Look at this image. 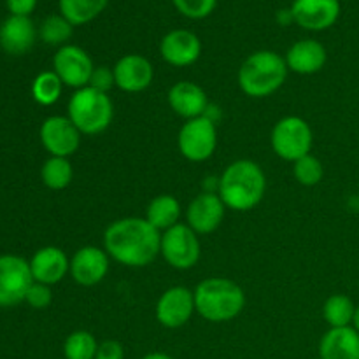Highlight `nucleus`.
Returning <instances> with one entry per match:
<instances>
[{
	"instance_id": "473e14b6",
	"label": "nucleus",
	"mask_w": 359,
	"mask_h": 359,
	"mask_svg": "<svg viewBox=\"0 0 359 359\" xmlns=\"http://www.w3.org/2000/svg\"><path fill=\"white\" fill-rule=\"evenodd\" d=\"M88 86L95 88L98 91H104L107 93L112 86H116L114 83V72H112L109 67H95L93 74H91V79Z\"/></svg>"
},
{
	"instance_id": "a211bd4d",
	"label": "nucleus",
	"mask_w": 359,
	"mask_h": 359,
	"mask_svg": "<svg viewBox=\"0 0 359 359\" xmlns=\"http://www.w3.org/2000/svg\"><path fill=\"white\" fill-rule=\"evenodd\" d=\"M30 270L35 283L53 286L65 279L67 273L70 272V262L62 249L48 245L35 252L34 258L30 259Z\"/></svg>"
},
{
	"instance_id": "2f4dec72",
	"label": "nucleus",
	"mask_w": 359,
	"mask_h": 359,
	"mask_svg": "<svg viewBox=\"0 0 359 359\" xmlns=\"http://www.w3.org/2000/svg\"><path fill=\"white\" fill-rule=\"evenodd\" d=\"M25 302L34 309H46L51 305L53 293L51 290H49V286H46V284H41V283H35L34 280V284H32L30 290H28Z\"/></svg>"
},
{
	"instance_id": "c85d7f7f",
	"label": "nucleus",
	"mask_w": 359,
	"mask_h": 359,
	"mask_svg": "<svg viewBox=\"0 0 359 359\" xmlns=\"http://www.w3.org/2000/svg\"><path fill=\"white\" fill-rule=\"evenodd\" d=\"M72 27L63 16H49L41 27V37L46 44L60 46L72 35Z\"/></svg>"
},
{
	"instance_id": "9b49d317",
	"label": "nucleus",
	"mask_w": 359,
	"mask_h": 359,
	"mask_svg": "<svg viewBox=\"0 0 359 359\" xmlns=\"http://www.w3.org/2000/svg\"><path fill=\"white\" fill-rule=\"evenodd\" d=\"M81 135L69 116H51L41 126V142L51 156H72L81 146Z\"/></svg>"
},
{
	"instance_id": "f704fd0d",
	"label": "nucleus",
	"mask_w": 359,
	"mask_h": 359,
	"mask_svg": "<svg viewBox=\"0 0 359 359\" xmlns=\"http://www.w3.org/2000/svg\"><path fill=\"white\" fill-rule=\"evenodd\" d=\"M13 16H28L35 9L37 0H6Z\"/></svg>"
},
{
	"instance_id": "4468645a",
	"label": "nucleus",
	"mask_w": 359,
	"mask_h": 359,
	"mask_svg": "<svg viewBox=\"0 0 359 359\" xmlns=\"http://www.w3.org/2000/svg\"><path fill=\"white\" fill-rule=\"evenodd\" d=\"M340 16L339 0H294L291 18L305 30H326Z\"/></svg>"
},
{
	"instance_id": "9d476101",
	"label": "nucleus",
	"mask_w": 359,
	"mask_h": 359,
	"mask_svg": "<svg viewBox=\"0 0 359 359\" xmlns=\"http://www.w3.org/2000/svg\"><path fill=\"white\" fill-rule=\"evenodd\" d=\"M53 67H55L56 76L62 79V83L65 86L76 88V90H81V88L90 84L91 74L95 70L90 55L79 46L60 48L53 58Z\"/></svg>"
},
{
	"instance_id": "bb28decb",
	"label": "nucleus",
	"mask_w": 359,
	"mask_h": 359,
	"mask_svg": "<svg viewBox=\"0 0 359 359\" xmlns=\"http://www.w3.org/2000/svg\"><path fill=\"white\" fill-rule=\"evenodd\" d=\"M63 83L58 76H56L55 70H46L41 72L34 79L32 84V97L37 104L41 105H53L55 102H58L60 95H62Z\"/></svg>"
},
{
	"instance_id": "f8f14e48",
	"label": "nucleus",
	"mask_w": 359,
	"mask_h": 359,
	"mask_svg": "<svg viewBox=\"0 0 359 359\" xmlns=\"http://www.w3.org/2000/svg\"><path fill=\"white\" fill-rule=\"evenodd\" d=\"M195 294L184 286L165 291L156 304V319L165 328H181L195 314Z\"/></svg>"
},
{
	"instance_id": "0eeeda50",
	"label": "nucleus",
	"mask_w": 359,
	"mask_h": 359,
	"mask_svg": "<svg viewBox=\"0 0 359 359\" xmlns=\"http://www.w3.org/2000/svg\"><path fill=\"white\" fill-rule=\"evenodd\" d=\"M177 146L182 156L193 163L209 160L217 146L216 125L207 116L188 119L177 137Z\"/></svg>"
},
{
	"instance_id": "6e6552de",
	"label": "nucleus",
	"mask_w": 359,
	"mask_h": 359,
	"mask_svg": "<svg viewBox=\"0 0 359 359\" xmlns=\"http://www.w3.org/2000/svg\"><path fill=\"white\" fill-rule=\"evenodd\" d=\"M160 255L175 270H189L200 259V242L188 224H175L161 233Z\"/></svg>"
},
{
	"instance_id": "ddd939ff",
	"label": "nucleus",
	"mask_w": 359,
	"mask_h": 359,
	"mask_svg": "<svg viewBox=\"0 0 359 359\" xmlns=\"http://www.w3.org/2000/svg\"><path fill=\"white\" fill-rule=\"evenodd\" d=\"M109 272V255L105 249L84 245L70 259V276L79 286H97Z\"/></svg>"
},
{
	"instance_id": "423d86ee",
	"label": "nucleus",
	"mask_w": 359,
	"mask_h": 359,
	"mask_svg": "<svg viewBox=\"0 0 359 359\" xmlns=\"http://www.w3.org/2000/svg\"><path fill=\"white\" fill-rule=\"evenodd\" d=\"M312 130L305 119L298 116H287L280 121L276 123L272 130V142L273 153L286 161H297L300 158L311 154L312 149Z\"/></svg>"
},
{
	"instance_id": "7c9ffc66",
	"label": "nucleus",
	"mask_w": 359,
	"mask_h": 359,
	"mask_svg": "<svg viewBox=\"0 0 359 359\" xmlns=\"http://www.w3.org/2000/svg\"><path fill=\"white\" fill-rule=\"evenodd\" d=\"M174 6L186 18L202 20L212 13L216 7V0H174Z\"/></svg>"
},
{
	"instance_id": "2eb2a0df",
	"label": "nucleus",
	"mask_w": 359,
	"mask_h": 359,
	"mask_svg": "<svg viewBox=\"0 0 359 359\" xmlns=\"http://www.w3.org/2000/svg\"><path fill=\"white\" fill-rule=\"evenodd\" d=\"M224 209H226V205L217 193H202L191 200L188 210H186L188 226L196 235L212 233L223 223Z\"/></svg>"
},
{
	"instance_id": "7ed1b4c3",
	"label": "nucleus",
	"mask_w": 359,
	"mask_h": 359,
	"mask_svg": "<svg viewBox=\"0 0 359 359\" xmlns=\"http://www.w3.org/2000/svg\"><path fill=\"white\" fill-rule=\"evenodd\" d=\"M195 309L205 321L228 323L245 307V294L237 283L223 277L202 280L193 291Z\"/></svg>"
},
{
	"instance_id": "412c9836",
	"label": "nucleus",
	"mask_w": 359,
	"mask_h": 359,
	"mask_svg": "<svg viewBox=\"0 0 359 359\" xmlns=\"http://www.w3.org/2000/svg\"><path fill=\"white\" fill-rule=\"evenodd\" d=\"M321 359H359V333L354 326L330 328L319 342Z\"/></svg>"
},
{
	"instance_id": "b1692460",
	"label": "nucleus",
	"mask_w": 359,
	"mask_h": 359,
	"mask_svg": "<svg viewBox=\"0 0 359 359\" xmlns=\"http://www.w3.org/2000/svg\"><path fill=\"white\" fill-rule=\"evenodd\" d=\"M109 0H60L62 16L70 25H84L98 16L105 9Z\"/></svg>"
},
{
	"instance_id": "c756f323",
	"label": "nucleus",
	"mask_w": 359,
	"mask_h": 359,
	"mask_svg": "<svg viewBox=\"0 0 359 359\" xmlns=\"http://www.w3.org/2000/svg\"><path fill=\"white\" fill-rule=\"evenodd\" d=\"M293 174L302 186H316L321 182L325 170H323V163L318 158L307 154V156L294 161Z\"/></svg>"
},
{
	"instance_id": "393cba45",
	"label": "nucleus",
	"mask_w": 359,
	"mask_h": 359,
	"mask_svg": "<svg viewBox=\"0 0 359 359\" xmlns=\"http://www.w3.org/2000/svg\"><path fill=\"white\" fill-rule=\"evenodd\" d=\"M354 314H356V305L346 294H332L323 307V316L330 328L351 326L354 321Z\"/></svg>"
},
{
	"instance_id": "f257e3e1",
	"label": "nucleus",
	"mask_w": 359,
	"mask_h": 359,
	"mask_svg": "<svg viewBox=\"0 0 359 359\" xmlns=\"http://www.w3.org/2000/svg\"><path fill=\"white\" fill-rule=\"evenodd\" d=\"M104 248L109 258L132 269L147 266L160 255L161 231L146 217H123L107 226Z\"/></svg>"
},
{
	"instance_id": "dca6fc26",
	"label": "nucleus",
	"mask_w": 359,
	"mask_h": 359,
	"mask_svg": "<svg viewBox=\"0 0 359 359\" xmlns=\"http://www.w3.org/2000/svg\"><path fill=\"white\" fill-rule=\"evenodd\" d=\"M116 86L126 93H139L153 83L154 70L149 60L142 55H126L118 60L112 69Z\"/></svg>"
},
{
	"instance_id": "cd10ccee",
	"label": "nucleus",
	"mask_w": 359,
	"mask_h": 359,
	"mask_svg": "<svg viewBox=\"0 0 359 359\" xmlns=\"http://www.w3.org/2000/svg\"><path fill=\"white\" fill-rule=\"evenodd\" d=\"M98 351L97 339L90 332H74L67 337L63 344V354L65 359H95Z\"/></svg>"
},
{
	"instance_id": "c9c22d12",
	"label": "nucleus",
	"mask_w": 359,
	"mask_h": 359,
	"mask_svg": "<svg viewBox=\"0 0 359 359\" xmlns=\"http://www.w3.org/2000/svg\"><path fill=\"white\" fill-rule=\"evenodd\" d=\"M142 359H174V358L167 353H149V354H146Z\"/></svg>"
},
{
	"instance_id": "39448f33",
	"label": "nucleus",
	"mask_w": 359,
	"mask_h": 359,
	"mask_svg": "<svg viewBox=\"0 0 359 359\" xmlns=\"http://www.w3.org/2000/svg\"><path fill=\"white\" fill-rule=\"evenodd\" d=\"M114 107L107 93L91 86L76 90L69 102V119L83 135H97L109 128Z\"/></svg>"
},
{
	"instance_id": "5701e85b",
	"label": "nucleus",
	"mask_w": 359,
	"mask_h": 359,
	"mask_svg": "<svg viewBox=\"0 0 359 359\" xmlns=\"http://www.w3.org/2000/svg\"><path fill=\"white\" fill-rule=\"evenodd\" d=\"M146 219L158 231L170 230L175 224H179V219H181V203L172 195H158L147 205Z\"/></svg>"
},
{
	"instance_id": "6ab92c4d",
	"label": "nucleus",
	"mask_w": 359,
	"mask_h": 359,
	"mask_svg": "<svg viewBox=\"0 0 359 359\" xmlns=\"http://www.w3.org/2000/svg\"><path fill=\"white\" fill-rule=\"evenodd\" d=\"M168 104L172 111L181 118L195 119L205 116L209 98L198 84L191 81H181V83H175L168 91Z\"/></svg>"
},
{
	"instance_id": "4be33fe9",
	"label": "nucleus",
	"mask_w": 359,
	"mask_h": 359,
	"mask_svg": "<svg viewBox=\"0 0 359 359\" xmlns=\"http://www.w3.org/2000/svg\"><path fill=\"white\" fill-rule=\"evenodd\" d=\"M34 42L35 28L28 16H11L0 27V46L9 55H23Z\"/></svg>"
},
{
	"instance_id": "f03ea898",
	"label": "nucleus",
	"mask_w": 359,
	"mask_h": 359,
	"mask_svg": "<svg viewBox=\"0 0 359 359\" xmlns=\"http://www.w3.org/2000/svg\"><path fill=\"white\" fill-rule=\"evenodd\" d=\"M266 177L263 168L251 160H237L226 167L217 184V195L228 209L248 212L263 200Z\"/></svg>"
},
{
	"instance_id": "a878e982",
	"label": "nucleus",
	"mask_w": 359,
	"mask_h": 359,
	"mask_svg": "<svg viewBox=\"0 0 359 359\" xmlns=\"http://www.w3.org/2000/svg\"><path fill=\"white\" fill-rule=\"evenodd\" d=\"M42 182L48 186L49 189H65L67 186L72 182L74 170L72 165H70L69 158H60V156H51L44 165H42L41 170Z\"/></svg>"
},
{
	"instance_id": "1a4fd4ad",
	"label": "nucleus",
	"mask_w": 359,
	"mask_h": 359,
	"mask_svg": "<svg viewBox=\"0 0 359 359\" xmlns=\"http://www.w3.org/2000/svg\"><path fill=\"white\" fill-rule=\"evenodd\" d=\"M34 284L30 263L20 256H0V307H13L27 298Z\"/></svg>"
},
{
	"instance_id": "20e7f679",
	"label": "nucleus",
	"mask_w": 359,
	"mask_h": 359,
	"mask_svg": "<svg viewBox=\"0 0 359 359\" xmlns=\"http://www.w3.org/2000/svg\"><path fill=\"white\" fill-rule=\"evenodd\" d=\"M286 60L273 51H256L238 69V86L248 97L265 98L276 93L287 77Z\"/></svg>"
},
{
	"instance_id": "e433bc0d",
	"label": "nucleus",
	"mask_w": 359,
	"mask_h": 359,
	"mask_svg": "<svg viewBox=\"0 0 359 359\" xmlns=\"http://www.w3.org/2000/svg\"><path fill=\"white\" fill-rule=\"evenodd\" d=\"M353 325H354V328H356V332L359 333V305L356 307V314H354Z\"/></svg>"
},
{
	"instance_id": "f3484780",
	"label": "nucleus",
	"mask_w": 359,
	"mask_h": 359,
	"mask_svg": "<svg viewBox=\"0 0 359 359\" xmlns=\"http://www.w3.org/2000/svg\"><path fill=\"white\" fill-rule=\"evenodd\" d=\"M161 58L172 67L193 65L200 58V39L189 30H172L161 39Z\"/></svg>"
},
{
	"instance_id": "72a5a7b5",
	"label": "nucleus",
	"mask_w": 359,
	"mask_h": 359,
	"mask_svg": "<svg viewBox=\"0 0 359 359\" xmlns=\"http://www.w3.org/2000/svg\"><path fill=\"white\" fill-rule=\"evenodd\" d=\"M95 359H125V349L116 340H105V342L98 344Z\"/></svg>"
},
{
	"instance_id": "aec40b11",
	"label": "nucleus",
	"mask_w": 359,
	"mask_h": 359,
	"mask_svg": "<svg viewBox=\"0 0 359 359\" xmlns=\"http://www.w3.org/2000/svg\"><path fill=\"white\" fill-rule=\"evenodd\" d=\"M326 58L328 55L321 42L305 39V41H298L297 44L291 46L286 55V65L293 72L311 76L325 67Z\"/></svg>"
}]
</instances>
